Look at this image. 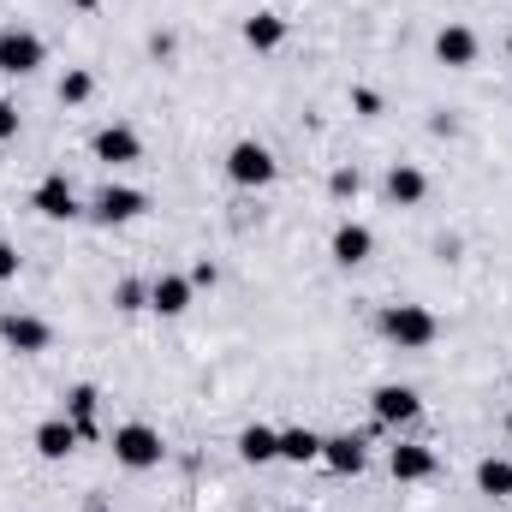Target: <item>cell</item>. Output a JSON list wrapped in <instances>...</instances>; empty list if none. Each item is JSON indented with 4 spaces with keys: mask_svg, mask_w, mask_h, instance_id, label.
<instances>
[{
    "mask_svg": "<svg viewBox=\"0 0 512 512\" xmlns=\"http://www.w3.org/2000/svg\"><path fill=\"white\" fill-rule=\"evenodd\" d=\"M143 209H149V197H143L137 185H102L96 203H90V215H96L102 227H126V221H137Z\"/></svg>",
    "mask_w": 512,
    "mask_h": 512,
    "instance_id": "obj_6",
    "label": "cell"
},
{
    "mask_svg": "<svg viewBox=\"0 0 512 512\" xmlns=\"http://www.w3.org/2000/svg\"><path fill=\"white\" fill-rule=\"evenodd\" d=\"M245 42H251L256 54H274V48L286 42V18H280V12H251V18H245Z\"/></svg>",
    "mask_w": 512,
    "mask_h": 512,
    "instance_id": "obj_17",
    "label": "cell"
},
{
    "mask_svg": "<svg viewBox=\"0 0 512 512\" xmlns=\"http://www.w3.org/2000/svg\"><path fill=\"white\" fill-rule=\"evenodd\" d=\"M72 6H78V12H90V6H96V0H72Z\"/></svg>",
    "mask_w": 512,
    "mask_h": 512,
    "instance_id": "obj_29",
    "label": "cell"
},
{
    "mask_svg": "<svg viewBox=\"0 0 512 512\" xmlns=\"http://www.w3.org/2000/svg\"><path fill=\"white\" fill-rule=\"evenodd\" d=\"M0 340L18 352V358H36V352H48L54 346V328L42 322V316H24V310H6L0 316Z\"/></svg>",
    "mask_w": 512,
    "mask_h": 512,
    "instance_id": "obj_5",
    "label": "cell"
},
{
    "mask_svg": "<svg viewBox=\"0 0 512 512\" xmlns=\"http://www.w3.org/2000/svg\"><path fill=\"white\" fill-rule=\"evenodd\" d=\"M507 441H512V411H507Z\"/></svg>",
    "mask_w": 512,
    "mask_h": 512,
    "instance_id": "obj_30",
    "label": "cell"
},
{
    "mask_svg": "<svg viewBox=\"0 0 512 512\" xmlns=\"http://www.w3.org/2000/svg\"><path fill=\"white\" fill-rule=\"evenodd\" d=\"M30 209H36L42 221H78V215H84L78 197H72V185H66V173H48V179L30 191Z\"/></svg>",
    "mask_w": 512,
    "mask_h": 512,
    "instance_id": "obj_8",
    "label": "cell"
},
{
    "mask_svg": "<svg viewBox=\"0 0 512 512\" xmlns=\"http://www.w3.org/2000/svg\"><path fill=\"white\" fill-rule=\"evenodd\" d=\"M358 185H364V179H358V167H340V173L328 179V191H334V197H358Z\"/></svg>",
    "mask_w": 512,
    "mask_h": 512,
    "instance_id": "obj_24",
    "label": "cell"
},
{
    "mask_svg": "<svg viewBox=\"0 0 512 512\" xmlns=\"http://www.w3.org/2000/svg\"><path fill=\"white\" fill-rule=\"evenodd\" d=\"M114 298H120V310H149V286H143V280H126Z\"/></svg>",
    "mask_w": 512,
    "mask_h": 512,
    "instance_id": "obj_23",
    "label": "cell"
},
{
    "mask_svg": "<svg viewBox=\"0 0 512 512\" xmlns=\"http://www.w3.org/2000/svg\"><path fill=\"white\" fill-rule=\"evenodd\" d=\"M328 251H334V262H340V268H358V262H370V251H376V233H370L364 221H340Z\"/></svg>",
    "mask_w": 512,
    "mask_h": 512,
    "instance_id": "obj_11",
    "label": "cell"
},
{
    "mask_svg": "<svg viewBox=\"0 0 512 512\" xmlns=\"http://www.w3.org/2000/svg\"><path fill=\"white\" fill-rule=\"evenodd\" d=\"M90 149H96V161H114V167H131V161L143 155V143H137V131L131 126H102Z\"/></svg>",
    "mask_w": 512,
    "mask_h": 512,
    "instance_id": "obj_14",
    "label": "cell"
},
{
    "mask_svg": "<svg viewBox=\"0 0 512 512\" xmlns=\"http://www.w3.org/2000/svg\"><path fill=\"white\" fill-rule=\"evenodd\" d=\"M191 274H155L149 280V310H161V316H185L191 310Z\"/></svg>",
    "mask_w": 512,
    "mask_h": 512,
    "instance_id": "obj_10",
    "label": "cell"
},
{
    "mask_svg": "<svg viewBox=\"0 0 512 512\" xmlns=\"http://www.w3.org/2000/svg\"><path fill=\"white\" fill-rule=\"evenodd\" d=\"M477 489L495 495V501H512V459H495V453H489V459L477 465Z\"/></svg>",
    "mask_w": 512,
    "mask_h": 512,
    "instance_id": "obj_20",
    "label": "cell"
},
{
    "mask_svg": "<svg viewBox=\"0 0 512 512\" xmlns=\"http://www.w3.org/2000/svg\"><path fill=\"white\" fill-rule=\"evenodd\" d=\"M12 137H18V108L0 102V143H12Z\"/></svg>",
    "mask_w": 512,
    "mask_h": 512,
    "instance_id": "obj_25",
    "label": "cell"
},
{
    "mask_svg": "<svg viewBox=\"0 0 512 512\" xmlns=\"http://www.w3.org/2000/svg\"><path fill=\"white\" fill-rule=\"evenodd\" d=\"M239 459H245V465H268V459H280V429L251 423V429L239 435Z\"/></svg>",
    "mask_w": 512,
    "mask_h": 512,
    "instance_id": "obj_18",
    "label": "cell"
},
{
    "mask_svg": "<svg viewBox=\"0 0 512 512\" xmlns=\"http://www.w3.org/2000/svg\"><path fill=\"white\" fill-rule=\"evenodd\" d=\"M114 459H120L126 471H155V465L167 459L161 429H149V423H120V429H114Z\"/></svg>",
    "mask_w": 512,
    "mask_h": 512,
    "instance_id": "obj_2",
    "label": "cell"
},
{
    "mask_svg": "<svg viewBox=\"0 0 512 512\" xmlns=\"http://www.w3.org/2000/svg\"><path fill=\"white\" fill-rule=\"evenodd\" d=\"M66 417L78 423V435H96V387H90V382L66 393Z\"/></svg>",
    "mask_w": 512,
    "mask_h": 512,
    "instance_id": "obj_21",
    "label": "cell"
},
{
    "mask_svg": "<svg viewBox=\"0 0 512 512\" xmlns=\"http://www.w3.org/2000/svg\"><path fill=\"white\" fill-rule=\"evenodd\" d=\"M352 108H358V114H376V108H382V96H376V90H352Z\"/></svg>",
    "mask_w": 512,
    "mask_h": 512,
    "instance_id": "obj_27",
    "label": "cell"
},
{
    "mask_svg": "<svg viewBox=\"0 0 512 512\" xmlns=\"http://www.w3.org/2000/svg\"><path fill=\"white\" fill-rule=\"evenodd\" d=\"M191 286H215V262H197L191 268Z\"/></svg>",
    "mask_w": 512,
    "mask_h": 512,
    "instance_id": "obj_28",
    "label": "cell"
},
{
    "mask_svg": "<svg viewBox=\"0 0 512 512\" xmlns=\"http://www.w3.org/2000/svg\"><path fill=\"white\" fill-rule=\"evenodd\" d=\"M435 60L453 66V72H471L477 66V30L471 24H441L435 30Z\"/></svg>",
    "mask_w": 512,
    "mask_h": 512,
    "instance_id": "obj_9",
    "label": "cell"
},
{
    "mask_svg": "<svg viewBox=\"0 0 512 512\" xmlns=\"http://www.w3.org/2000/svg\"><path fill=\"white\" fill-rule=\"evenodd\" d=\"M387 471H393L399 483H429V477H435V453L417 447V441H399V447L387 453Z\"/></svg>",
    "mask_w": 512,
    "mask_h": 512,
    "instance_id": "obj_13",
    "label": "cell"
},
{
    "mask_svg": "<svg viewBox=\"0 0 512 512\" xmlns=\"http://www.w3.org/2000/svg\"><path fill=\"white\" fill-rule=\"evenodd\" d=\"M78 441H84V435H78L72 417H48V423H36V453H42V459H66Z\"/></svg>",
    "mask_w": 512,
    "mask_h": 512,
    "instance_id": "obj_16",
    "label": "cell"
},
{
    "mask_svg": "<svg viewBox=\"0 0 512 512\" xmlns=\"http://www.w3.org/2000/svg\"><path fill=\"white\" fill-rule=\"evenodd\" d=\"M382 334L399 346V352H423V346H435L441 322H435V310H423V304H387Z\"/></svg>",
    "mask_w": 512,
    "mask_h": 512,
    "instance_id": "obj_1",
    "label": "cell"
},
{
    "mask_svg": "<svg viewBox=\"0 0 512 512\" xmlns=\"http://www.w3.org/2000/svg\"><path fill=\"white\" fill-rule=\"evenodd\" d=\"M370 411H376V423H382V429H405V423H417V417H423V399H417L411 387L387 382V387L370 393Z\"/></svg>",
    "mask_w": 512,
    "mask_h": 512,
    "instance_id": "obj_7",
    "label": "cell"
},
{
    "mask_svg": "<svg viewBox=\"0 0 512 512\" xmlns=\"http://www.w3.org/2000/svg\"><path fill=\"white\" fill-rule=\"evenodd\" d=\"M42 60H48V42H42L36 30H18V24L0 30V72H6V78H30Z\"/></svg>",
    "mask_w": 512,
    "mask_h": 512,
    "instance_id": "obj_4",
    "label": "cell"
},
{
    "mask_svg": "<svg viewBox=\"0 0 512 512\" xmlns=\"http://www.w3.org/2000/svg\"><path fill=\"white\" fill-rule=\"evenodd\" d=\"M0 280H18V251L0 239Z\"/></svg>",
    "mask_w": 512,
    "mask_h": 512,
    "instance_id": "obj_26",
    "label": "cell"
},
{
    "mask_svg": "<svg viewBox=\"0 0 512 512\" xmlns=\"http://www.w3.org/2000/svg\"><path fill=\"white\" fill-rule=\"evenodd\" d=\"M387 197H393L399 209H417V203L429 197V179H423V167H411V161L387 167Z\"/></svg>",
    "mask_w": 512,
    "mask_h": 512,
    "instance_id": "obj_15",
    "label": "cell"
},
{
    "mask_svg": "<svg viewBox=\"0 0 512 512\" xmlns=\"http://www.w3.org/2000/svg\"><path fill=\"white\" fill-rule=\"evenodd\" d=\"M274 155H268V143H256V137H239L233 149H227V179L233 185H245V191H262V185H274Z\"/></svg>",
    "mask_w": 512,
    "mask_h": 512,
    "instance_id": "obj_3",
    "label": "cell"
},
{
    "mask_svg": "<svg viewBox=\"0 0 512 512\" xmlns=\"http://www.w3.org/2000/svg\"><path fill=\"white\" fill-rule=\"evenodd\" d=\"M90 90H96V78H90V72H66V78H60V102H72V108H78V102H90Z\"/></svg>",
    "mask_w": 512,
    "mask_h": 512,
    "instance_id": "obj_22",
    "label": "cell"
},
{
    "mask_svg": "<svg viewBox=\"0 0 512 512\" xmlns=\"http://www.w3.org/2000/svg\"><path fill=\"white\" fill-rule=\"evenodd\" d=\"M507 60H512V42H507Z\"/></svg>",
    "mask_w": 512,
    "mask_h": 512,
    "instance_id": "obj_31",
    "label": "cell"
},
{
    "mask_svg": "<svg viewBox=\"0 0 512 512\" xmlns=\"http://www.w3.org/2000/svg\"><path fill=\"white\" fill-rule=\"evenodd\" d=\"M364 459H370V453H364V435H328V441H322V465H328L334 477H358Z\"/></svg>",
    "mask_w": 512,
    "mask_h": 512,
    "instance_id": "obj_12",
    "label": "cell"
},
{
    "mask_svg": "<svg viewBox=\"0 0 512 512\" xmlns=\"http://www.w3.org/2000/svg\"><path fill=\"white\" fill-rule=\"evenodd\" d=\"M280 459H286V465L322 459V435H316V429H280Z\"/></svg>",
    "mask_w": 512,
    "mask_h": 512,
    "instance_id": "obj_19",
    "label": "cell"
}]
</instances>
